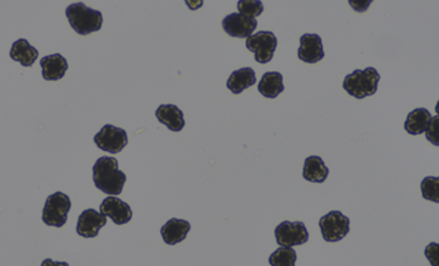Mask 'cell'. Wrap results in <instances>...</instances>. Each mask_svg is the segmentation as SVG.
<instances>
[{"instance_id": "obj_8", "label": "cell", "mask_w": 439, "mask_h": 266, "mask_svg": "<svg viewBox=\"0 0 439 266\" xmlns=\"http://www.w3.org/2000/svg\"><path fill=\"white\" fill-rule=\"evenodd\" d=\"M275 237L281 247L302 246L309 240V232L301 221H283L275 229Z\"/></svg>"}, {"instance_id": "obj_3", "label": "cell", "mask_w": 439, "mask_h": 266, "mask_svg": "<svg viewBox=\"0 0 439 266\" xmlns=\"http://www.w3.org/2000/svg\"><path fill=\"white\" fill-rule=\"evenodd\" d=\"M379 81H380V75L375 68L357 69L353 73L345 77L343 88L349 95L361 101L364 98H368L376 94Z\"/></svg>"}, {"instance_id": "obj_5", "label": "cell", "mask_w": 439, "mask_h": 266, "mask_svg": "<svg viewBox=\"0 0 439 266\" xmlns=\"http://www.w3.org/2000/svg\"><path fill=\"white\" fill-rule=\"evenodd\" d=\"M319 227L322 239L328 243H336L346 237L350 230V220L343 213L332 210L320 219Z\"/></svg>"}, {"instance_id": "obj_15", "label": "cell", "mask_w": 439, "mask_h": 266, "mask_svg": "<svg viewBox=\"0 0 439 266\" xmlns=\"http://www.w3.org/2000/svg\"><path fill=\"white\" fill-rule=\"evenodd\" d=\"M10 58L20 62L24 68H31L39 58V51L29 44L28 40L20 38L14 41L10 51Z\"/></svg>"}, {"instance_id": "obj_16", "label": "cell", "mask_w": 439, "mask_h": 266, "mask_svg": "<svg viewBox=\"0 0 439 266\" xmlns=\"http://www.w3.org/2000/svg\"><path fill=\"white\" fill-rule=\"evenodd\" d=\"M156 117L172 132H180L186 125L183 112L174 105H161L156 112Z\"/></svg>"}, {"instance_id": "obj_12", "label": "cell", "mask_w": 439, "mask_h": 266, "mask_svg": "<svg viewBox=\"0 0 439 266\" xmlns=\"http://www.w3.org/2000/svg\"><path fill=\"white\" fill-rule=\"evenodd\" d=\"M301 45L298 48V58L306 64H318L324 58L322 41L319 35L305 34L301 36Z\"/></svg>"}, {"instance_id": "obj_9", "label": "cell", "mask_w": 439, "mask_h": 266, "mask_svg": "<svg viewBox=\"0 0 439 266\" xmlns=\"http://www.w3.org/2000/svg\"><path fill=\"white\" fill-rule=\"evenodd\" d=\"M101 213L117 226L128 224L132 220V209L131 206L121 200L117 196H107L101 203Z\"/></svg>"}, {"instance_id": "obj_25", "label": "cell", "mask_w": 439, "mask_h": 266, "mask_svg": "<svg viewBox=\"0 0 439 266\" xmlns=\"http://www.w3.org/2000/svg\"><path fill=\"white\" fill-rule=\"evenodd\" d=\"M426 257H427V260L433 264V266H438V261H437V257H438V244H437V243L429 244V247L426 249Z\"/></svg>"}, {"instance_id": "obj_18", "label": "cell", "mask_w": 439, "mask_h": 266, "mask_svg": "<svg viewBox=\"0 0 439 266\" xmlns=\"http://www.w3.org/2000/svg\"><path fill=\"white\" fill-rule=\"evenodd\" d=\"M329 175L328 168L324 165L321 156L311 155L305 159L304 165V179L311 183H324Z\"/></svg>"}, {"instance_id": "obj_4", "label": "cell", "mask_w": 439, "mask_h": 266, "mask_svg": "<svg viewBox=\"0 0 439 266\" xmlns=\"http://www.w3.org/2000/svg\"><path fill=\"white\" fill-rule=\"evenodd\" d=\"M72 209L70 198L64 192H55L45 200L43 209V223L50 227L62 228L68 221V214Z\"/></svg>"}, {"instance_id": "obj_22", "label": "cell", "mask_w": 439, "mask_h": 266, "mask_svg": "<svg viewBox=\"0 0 439 266\" xmlns=\"http://www.w3.org/2000/svg\"><path fill=\"white\" fill-rule=\"evenodd\" d=\"M238 11L240 15L247 18H257L264 11V4L260 0H239L238 1Z\"/></svg>"}, {"instance_id": "obj_14", "label": "cell", "mask_w": 439, "mask_h": 266, "mask_svg": "<svg viewBox=\"0 0 439 266\" xmlns=\"http://www.w3.org/2000/svg\"><path fill=\"white\" fill-rule=\"evenodd\" d=\"M190 229H191V224L188 221L172 219L168 223H165V226L161 228V235L166 244L174 246V244L181 243L187 237Z\"/></svg>"}, {"instance_id": "obj_27", "label": "cell", "mask_w": 439, "mask_h": 266, "mask_svg": "<svg viewBox=\"0 0 439 266\" xmlns=\"http://www.w3.org/2000/svg\"><path fill=\"white\" fill-rule=\"evenodd\" d=\"M41 266H69V264L68 263H55V261L47 258V260L43 261Z\"/></svg>"}, {"instance_id": "obj_23", "label": "cell", "mask_w": 439, "mask_h": 266, "mask_svg": "<svg viewBox=\"0 0 439 266\" xmlns=\"http://www.w3.org/2000/svg\"><path fill=\"white\" fill-rule=\"evenodd\" d=\"M422 193L423 198L431 202H439V179L438 177H424L422 182Z\"/></svg>"}, {"instance_id": "obj_19", "label": "cell", "mask_w": 439, "mask_h": 266, "mask_svg": "<svg viewBox=\"0 0 439 266\" xmlns=\"http://www.w3.org/2000/svg\"><path fill=\"white\" fill-rule=\"evenodd\" d=\"M255 72L251 68H241L239 71H235L234 73H231V76L227 81V87L228 89L238 95L241 94L244 89L253 87L255 84Z\"/></svg>"}, {"instance_id": "obj_20", "label": "cell", "mask_w": 439, "mask_h": 266, "mask_svg": "<svg viewBox=\"0 0 439 266\" xmlns=\"http://www.w3.org/2000/svg\"><path fill=\"white\" fill-rule=\"evenodd\" d=\"M258 91L262 96L275 99L284 91L283 76L279 72H268L265 73L261 81L258 82Z\"/></svg>"}, {"instance_id": "obj_11", "label": "cell", "mask_w": 439, "mask_h": 266, "mask_svg": "<svg viewBox=\"0 0 439 266\" xmlns=\"http://www.w3.org/2000/svg\"><path fill=\"white\" fill-rule=\"evenodd\" d=\"M107 224V217L103 216L101 212H95L94 209L84 210L77 221V233L91 239L96 237L99 235V230Z\"/></svg>"}, {"instance_id": "obj_10", "label": "cell", "mask_w": 439, "mask_h": 266, "mask_svg": "<svg viewBox=\"0 0 439 266\" xmlns=\"http://www.w3.org/2000/svg\"><path fill=\"white\" fill-rule=\"evenodd\" d=\"M257 27H258L257 20L243 17L239 13L230 14L223 20V29L231 38H247L253 35Z\"/></svg>"}, {"instance_id": "obj_6", "label": "cell", "mask_w": 439, "mask_h": 266, "mask_svg": "<svg viewBox=\"0 0 439 266\" xmlns=\"http://www.w3.org/2000/svg\"><path fill=\"white\" fill-rule=\"evenodd\" d=\"M246 47L248 51L254 52V58L258 64H268L275 55L278 38L275 34L262 31L246 38Z\"/></svg>"}, {"instance_id": "obj_21", "label": "cell", "mask_w": 439, "mask_h": 266, "mask_svg": "<svg viewBox=\"0 0 439 266\" xmlns=\"http://www.w3.org/2000/svg\"><path fill=\"white\" fill-rule=\"evenodd\" d=\"M271 266H295L297 253L292 247H280L269 256Z\"/></svg>"}, {"instance_id": "obj_17", "label": "cell", "mask_w": 439, "mask_h": 266, "mask_svg": "<svg viewBox=\"0 0 439 266\" xmlns=\"http://www.w3.org/2000/svg\"><path fill=\"white\" fill-rule=\"evenodd\" d=\"M431 119H433V115L427 109H423V108L415 109L406 117L403 128L409 135L417 136V135H422L427 131Z\"/></svg>"}, {"instance_id": "obj_2", "label": "cell", "mask_w": 439, "mask_h": 266, "mask_svg": "<svg viewBox=\"0 0 439 266\" xmlns=\"http://www.w3.org/2000/svg\"><path fill=\"white\" fill-rule=\"evenodd\" d=\"M66 17L75 32L81 36L98 32L103 25V15L101 11L94 10L84 3H73L66 8Z\"/></svg>"}, {"instance_id": "obj_1", "label": "cell", "mask_w": 439, "mask_h": 266, "mask_svg": "<svg viewBox=\"0 0 439 266\" xmlns=\"http://www.w3.org/2000/svg\"><path fill=\"white\" fill-rule=\"evenodd\" d=\"M94 184L98 190L110 195H120L126 183V175L119 169V162L113 156L99 158L92 168Z\"/></svg>"}, {"instance_id": "obj_24", "label": "cell", "mask_w": 439, "mask_h": 266, "mask_svg": "<svg viewBox=\"0 0 439 266\" xmlns=\"http://www.w3.org/2000/svg\"><path fill=\"white\" fill-rule=\"evenodd\" d=\"M438 124L439 117L438 115H436V117H433V119H431V122H430V126H429L427 131H426V133H427V135H426L427 140L431 142L434 146H439Z\"/></svg>"}, {"instance_id": "obj_13", "label": "cell", "mask_w": 439, "mask_h": 266, "mask_svg": "<svg viewBox=\"0 0 439 266\" xmlns=\"http://www.w3.org/2000/svg\"><path fill=\"white\" fill-rule=\"evenodd\" d=\"M41 75L47 81H58L66 75L69 65L61 54L47 55L40 59Z\"/></svg>"}, {"instance_id": "obj_7", "label": "cell", "mask_w": 439, "mask_h": 266, "mask_svg": "<svg viewBox=\"0 0 439 266\" xmlns=\"http://www.w3.org/2000/svg\"><path fill=\"white\" fill-rule=\"evenodd\" d=\"M94 142L103 152L119 154L128 145V135L122 128L107 124L95 135Z\"/></svg>"}, {"instance_id": "obj_26", "label": "cell", "mask_w": 439, "mask_h": 266, "mask_svg": "<svg viewBox=\"0 0 439 266\" xmlns=\"http://www.w3.org/2000/svg\"><path fill=\"white\" fill-rule=\"evenodd\" d=\"M371 3H372V0H364V1H361V0H349V4L359 13L366 11V8L371 6Z\"/></svg>"}]
</instances>
